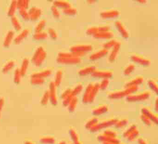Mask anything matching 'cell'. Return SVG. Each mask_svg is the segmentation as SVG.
<instances>
[{"mask_svg":"<svg viewBox=\"0 0 158 144\" xmlns=\"http://www.w3.org/2000/svg\"><path fill=\"white\" fill-rule=\"evenodd\" d=\"M134 66L133 64H130L125 68L124 70V73L125 75H129L134 70Z\"/></svg>","mask_w":158,"mask_h":144,"instance_id":"obj_15","label":"cell"},{"mask_svg":"<svg viewBox=\"0 0 158 144\" xmlns=\"http://www.w3.org/2000/svg\"><path fill=\"white\" fill-rule=\"evenodd\" d=\"M109 84V80L108 79H105L102 82V83L101 85H99V87L101 88H105L106 87H107L108 85Z\"/></svg>","mask_w":158,"mask_h":144,"instance_id":"obj_20","label":"cell"},{"mask_svg":"<svg viewBox=\"0 0 158 144\" xmlns=\"http://www.w3.org/2000/svg\"><path fill=\"white\" fill-rule=\"evenodd\" d=\"M113 36V32L110 30L100 32L94 35V37L100 39H109L112 37Z\"/></svg>","mask_w":158,"mask_h":144,"instance_id":"obj_8","label":"cell"},{"mask_svg":"<svg viewBox=\"0 0 158 144\" xmlns=\"http://www.w3.org/2000/svg\"><path fill=\"white\" fill-rule=\"evenodd\" d=\"M137 89V86H131V87H128V88L124 91H118V92L110 93L109 97L112 98H118L123 97L124 95H128L130 93L135 92Z\"/></svg>","mask_w":158,"mask_h":144,"instance_id":"obj_2","label":"cell"},{"mask_svg":"<svg viewBox=\"0 0 158 144\" xmlns=\"http://www.w3.org/2000/svg\"><path fill=\"white\" fill-rule=\"evenodd\" d=\"M150 95V93L148 92H145L138 95H134L128 97V99L130 101H135V100H141L148 98Z\"/></svg>","mask_w":158,"mask_h":144,"instance_id":"obj_9","label":"cell"},{"mask_svg":"<svg viewBox=\"0 0 158 144\" xmlns=\"http://www.w3.org/2000/svg\"><path fill=\"white\" fill-rule=\"evenodd\" d=\"M143 80V78L141 76H138L134 78L133 80H131L130 82H128L126 84L127 88L131 87V86H136V85L142 83Z\"/></svg>","mask_w":158,"mask_h":144,"instance_id":"obj_14","label":"cell"},{"mask_svg":"<svg viewBox=\"0 0 158 144\" xmlns=\"http://www.w3.org/2000/svg\"><path fill=\"white\" fill-rule=\"evenodd\" d=\"M109 30V27L107 26L99 27H92L88 28L86 33L89 35H95V33L104 31Z\"/></svg>","mask_w":158,"mask_h":144,"instance_id":"obj_5","label":"cell"},{"mask_svg":"<svg viewBox=\"0 0 158 144\" xmlns=\"http://www.w3.org/2000/svg\"><path fill=\"white\" fill-rule=\"evenodd\" d=\"M92 46L87 44H79L72 46L71 52L78 53H85L87 52L91 51L92 50Z\"/></svg>","mask_w":158,"mask_h":144,"instance_id":"obj_3","label":"cell"},{"mask_svg":"<svg viewBox=\"0 0 158 144\" xmlns=\"http://www.w3.org/2000/svg\"><path fill=\"white\" fill-rule=\"evenodd\" d=\"M65 12L68 15H74L77 13V10L76 8L71 6L66 8Z\"/></svg>","mask_w":158,"mask_h":144,"instance_id":"obj_18","label":"cell"},{"mask_svg":"<svg viewBox=\"0 0 158 144\" xmlns=\"http://www.w3.org/2000/svg\"><path fill=\"white\" fill-rule=\"evenodd\" d=\"M99 85L98 84H91L87 87L86 91L85 92L83 98L84 101H92L94 99L99 88Z\"/></svg>","mask_w":158,"mask_h":144,"instance_id":"obj_1","label":"cell"},{"mask_svg":"<svg viewBox=\"0 0 158 144\" xmlns=\"http://www.w3.org/2000/svg\"><path fill=\"white\" fill-rule=\"evenodd\" d=\"M149 85L150 86V88L154 91H156L157 92L158 91V88H157V85L155 82L154 80H150L148 82Z\"/></svg>","mask_w":158,"mask_h":144,"instance_id":"obj_19","label":"cell"},{"mask_svg":"<svg viewBox=\"0 0 158 144\" xmlns=\"http://www.w3.org/2000/svg\"><path fill=\"white\" fill-rule=\"evenodd\" d=\"M131 58L132 61L138 63V64L143 66H148L150 64V60L137 54H133L131 56Z\"/></svg>","mask_w":158,"mask_h":144,"instance_id":"obj_4","label":"cell"},{"mask_svg":"<svg viewBox=\"0 0 158 144\" xmlns=\"http://www.w3.org/2000/svg\"><path fill=\"white\" fill-rule=\"evenodd\" d=\"M82 89V85L81 84H79L76 86L73 90H72V94L73 96L78 94L79 92H81Z\"/></svg>","mask_w":158,"mask_h":144,"instance_id":"obj_16","label":"cell"},{"mask_svg":"<svg viewBox=\"0 0 158 144\" xmlns=\"http://www.w3.org/2000/svg\"><path fill=\"white\" fill-rule=\"evenodd\" d=\"M119 11L115 10H109L103 11L101 12V16L104 18H114L119 15Z\"/></svg>","mask_w":158,"mask_h":144,"instance_id":"obj_7","label":"cell"},{"mask_svg":"<svg viewBox=\"0 0 158 144\" xmlns=\"http://www.w3.org/2000/svg\"><path fill=\"white\" fill-rule=\"evenodd\" d=\"M115 24H116L117 28L118 29L119 31L122 34V36L124 38H127L129 35L123 24L121 22V21H118L116 22Z\"/></svg>","mask_w":158,"mask_h":144,"instance_id":"obj_11","label":"cell"},{"mask_svg":"<svg viewBox=\"0 0 158 144\" xmlns=\"http://www.w3.org/2000/svg\"><path fill=\"white\" fill-rule=\"evenodd\" d=\"M120 45H121L120 43L118 42L117 44L114 46V49H113L109 57V62H113L116 60L120 48Z\"/></svg>","mask_w":158,"mask_h":144,"instance_id":"obj_10","label":"cell"},{"mask_svg":"<svg viewBox=\"0 0 158 144\" xmlns=\"http://www.w3.org/2000/svg\"><path fill=\"white\" fill-rule=\"evenodd\" d=\"M108 53V49L104 48V49L98 51L92 54L89 57V59L91 60H93V61L97 60L98 59H99L102 57L104 56L105 55L107 54Z\"/></svg>","mask_w":158,"mask_h":144,"instance_id":"obj_12","label":"cell"},{"mask_svg":"<svg viewBox=\"0 0 158 144\" xmlns=\"http://www.w3.org/2000/svg\"><path fill=\"white\" fill-rule=\"evenodd\" d=\"M117 41H116V40H112V41H109L107 43H105L103 46H104L105 49H108L107 48H110L114 47V45L117 44Z\"/></svg>","mask_w":158,"mask_h":144,"instance_id":"obj_17","label":"cell"},{"mask_svg":"<svg viewBox=\"0 0 158 144\" xmlns=\"http://www.w3.org/2000/svg\"><path fill=\"white\" fill-rule=\"evenodd\" d=\"M95 70H96L95 67L93 66L85 67L84 68L79 69L78 71V73L80 75H86L91 73H93Z\"/></svg>","mask_w":158,"mask_h":144,"instance_id":"obj_13","label":"cell"},{"mask_svg":"<svg viewBox=\"0 0 158 144\" xmlns=\"http://www.w3.org/2000/svg\"><path fill=\"white\" fill-rule=\"evenodd\" d=\"M111 71L108 70H95L92 73L93 76L97 77L109 78L112 75Z\"/></svg>","mask_w":158,"mask_h":144,"instance_id":"obj_6","label":"cell"}]
</instances>
